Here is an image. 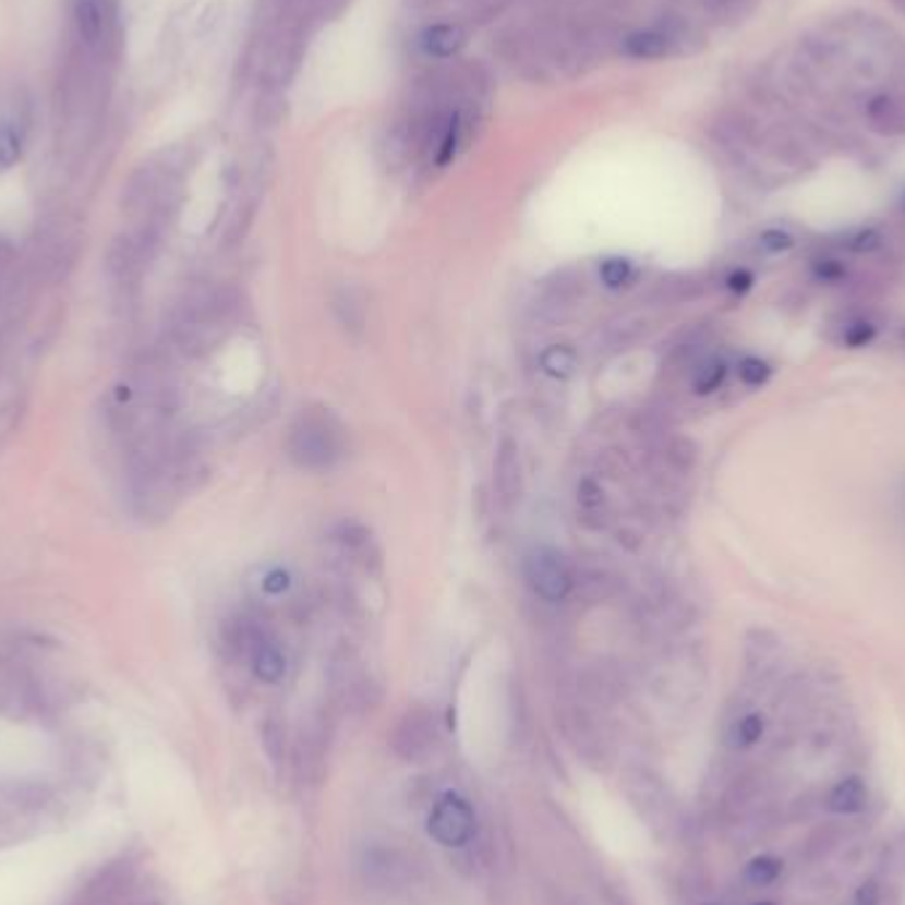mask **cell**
<instances>
[{
    "mask_svg": "<svg viewBox=\"0 0 905 905\" xmlns=\"http://www.w3.org/2000/svg\"><path fill=\"white\" fill-rule=\"evenodd\" d=\"M345 452V426L324 406L300 413L289 435V458L300 469H331Z\"/></svg>",
    "mask_w": 905,
    "mask_h": 905,
    "instance_id": "cell-1",
    "label": "cell"
},
{
    "mask_svg": "<svg viewBox=\"0 0 905 905\" xmlns=\"http://www.w3.org/2000/svg\"><path fill=\"white\" fill-rule=\"evenodd\" d=\"M559 721L564 739L569 741L575 755L591 768H596V771H604L612 760V741L606 736L604 725L599 723L596 712L575 699V702L562 707Z\"/></svg>",
    "mask_w": 905,
    "mask_h": 905,
    "instance_id": "cell-2",
    "label": "cell"
},
{
    "mask_svg": "<svg viewBox=\"0 0 905 905\" xmlns=\"http://www.w3.org/2000/svg\"><path fill=\"white\" fill-rule=\"evenodd\" d=\"M625 797L638 810V816L654 829V832H671L675 826V799L667 784L649 768H630L623 781Z\"/></svg>",
    "mask_w": 905,
    "mask_h": 905,
    "instance_id": "cell-3",
    "label": "cell"
},
{
    "mask_svg": "<svg viewBox=\"0 0 905 905\" xmlns=\"http://www.w3.org/2000/svg\"><path fill=\"white\" fill-rule=\"evenodd\" d=\"M430 836L448 850H461L476 834V813L461 792H443L426 821Z\"/></svg>",
    "mask_w": 905,
    "mask_h": 905,
    "instance_id": "cell-4",
    "label": "cell"
},
{
    "mask_svg": "<svg viewBox=\"0 0 905 905\" xmlns=\"http://www.w3.org/2000/svg\"><path fill=\"white\" fill-rule=\"evenodd\" d=\"M72 35L74 43L93 53L114 56L117 14L111 0H72Z\"/></svg>",
    "mask_w": 905,
    "mask_h": 905,
    "instance_id": "cell-5",
    "label": "cell"
},
{
    "mask_svg": "<svg viewBox=\"0 0 905 905\" xmlns=\"http://www.w3.org/2000/svg\"><path fill=\"white\" fill-rule=\"evenodd\" d=\"M393 749L406 762H426L439 747V728L435 715L424 707H413L400 717L393 731Z\"/></svg>",
    "mask_w": 905,
    "mask_h": 905,
    "instance_id": "cell-6",
    "label": "cell"
},
{
    "mask_svg": "<svg viewBox=\"0 0 905 905\" xmlns=\"http://www.w3.org/2000/svg\"><path fill=\"white\" fill-rule=\"evenodd\" d=\"M524 575L532 591L545 601H564L572 593V567H569V562L554 548L530 551L524 559Z\"/></svg>",
    "mask_w": 905,
    "mask_h": 905,
    "instance_id": "cell-7",
    "label": "cell"
},
{
    "mask_svg": "<svg viewBox=\"0 0 905 905\" xmlns=\"http://www.w3.org/2000/svg\"><path fill=\"white\" fill-rule=\"evenodd\" d=\"M625 693V675L610 662H591L578 673L572 697L591 710H610Z\"/></svg>",
    "mask_w": 905,
    "mask_h": 905,
    "instance_id": "cell-8",
    "label": "cell"
},
{
    "mask_svg": "<svg viewBox=\"0 0 905 905\" xmlns=\"http://www.w3.org/2000/svg\"><path fill=\"white\" fill-rule=\"evenodd\" d=\"M493 485L498 504L504 508H514L522 498V461H519L517 439L504 437L495 452L493 467Z\"/></svg>",
    "mask_w": 905,
    "mask_h": 905,
    "instance_id": "cell-9",
    "label": "cell"
},
{
    "mask_svg": "<svg viewBox=\"0 0 905 905\" xmlns=\"http://www.w3.org/2000/svg\"><path fill=\"white\" fill-rule=\"evenodd\" d=\"M408 858L402 855L400 850H395V847H371V850H365V858H363V871H365V879L369 882H374L376 888H398V884L408 882V877H411V869H408Z\"/></svg>",
    "mask_w": 905,
    "mask_h": 905,
    "instance_id": "cell-10",
    "label": "cell"
},
{
    "mask_svg": "<svg viewBox=\"0 0 905 905\" xmlns=\"http://www.w3.org/2000/svg\"><path fill=\"white\" fill-rule=\"evenodd\" d=\"M586 291V276L580 270H559L545 281L543 287V307H548L554 315H562V310L572 307V302Z\"/></svg>",
    "mask_w": 905,
    "mask_h": 905,
    "instance_id": "cell-11",
    "label": "cell"
},
{
    "mask_svg": "<svg viewBox=\"0 0 905 905\" xmlns=\"http://www.w3.org/2000/svg\"><path fill=\"white\" fill-rule=\"evenodd\" d=\"M467 43V33L458 24H430L424 33L419 35V48L421 53L430 56V59H450L456 56Z\"/></svg>",
    "mask_w": 905,
    "mask_h": 905,
    "instance_id": "cell-12",
    "label": "cell"
},
{
    "mask_svg": "<svg viewBox=\"0 0 905 905\" xmlns=\"http://www.w3.org/2000/svg\"><path fill=\"white\" fill-rule=\"evenodd\" d=\"M337 543L342 556L350 564H358V567L371 569L374 564H379V548H376L371 532L361 524H345L342 530L337 532Z\"/></svg>",
    "mask_w": 905,
    "mask_h": 905,
    "instance_id": "cell-13",
    "label": "cell"
},
{
    "mask_svg": "<svg viewBox=\"0 0 905 905\" xmlns=\"http://www.w3.org/2000/svg\"><path fill=\"white\" fill-rule=\"evenodd\" d=\"M625 56L636 61H654L665 59L675 51L673 35L660 33V29H638V33H630L623 40Z\"/></svg>",
    "mask_w": 905,
    "mask_h": 905,
    "instance_id": "cell-14",
    "label": "cell"
},
{
    "mask_svg": "<svg viewBox=\"0 0 905 905\" xmlns=\"http://www.w3.org/2000/svg\"><path fill=\"white\" fill-rule=\"evenodd\" d=\"M331 310L337 321L350 334H361L365 328V318H369V302L365 294L358 287H342L337 289L331 300Z\"/></svg>",
    "mask_w": 905,
    "mask_h": 905,
    "instance_id": "cell-15",
    "label": "cell"
},
{
    "mask_svg": "<svg viewBox=\"0 0 905 905\" xmlns=\"http://www.w3.org/2000/svg\"><path fill=\"white\" fill-rule=\"evenodd\" d=\"M866 805H869V789L858 776L836 781L826 795V808L836 816H858L860 810H866Z\"/></svg>",
    "mask_w": 905,
    "mask_h": 905,
    "instance_id": "cell-16",
    "label": "cell"
},
{
    "mask_svg": "<svg viewBox=\"0 0 905 905\" xmlns=\"http://www.w3.org/2000/svg\"><path fill=\"white\" fill-rule=\"evenodd\" d=\"M250 656L254 675H257L260 680H265V684H278V680L287 675V656H283L281 647H278L270 636L260 638V641L254 643Z\"/></svg>",
    "mask_w": 905,
    "mask_h": 905,
    "instance_id": "cell-17",
    "label": "cell"
},
{
    "mask_svg": "<svg viewBox=\"0 0 905 905\" xmlns=\"http://www.w3.org/2000/svg\"><path fill=\"white\" fill-rule=\"evenodd\" d=\"M866 117H869L871 128L879 130V133L901 135L905 133V98L877 96L866 107Z\"/></svg>",
    "mask_w": 905,
    "mask_h": 905,
    "instance_id": "cell-18",
    "label": "cell"
},
{
    "mask_svg": "<svg viewBox=\"0 0 905 905\" xmlns=\"http://www.w3.org/2000/svg\"><path fill=\"white\" fill-rule=\"evenodd\" d=\"M572 591L586 606H599L615 596L617 582L606 569H586L575 578Z\"/></svg>",
    "mask_w": 905,
    "mask_h": 905,
    "instance_id": "cell-19",
    "label": "cell"
},
{
    "mask_svg": "<svg viewBox=\"0 0 905 905\" xmlns=\"http://www.w3.org/2000/svg\"><path fill=\"white\" fill-rule=\"evenodd\" d=\"M578 352L567 345H551L548 350L541 352V369L554 379H569L578 371Z\"/></svg>",
    "mask_w": 905,
    "mask_h": 905,
    "instance_id": "cell-20",
    "label": "cell"
},
{
    "mask_svg": "<svg viewBox=\"0 0 905 905\" xmlns=\"http://www.w3.org/2000/svg\"><path fill=\"white\" fill-rule=\"evenodd\" d=\"M765 734V717L760 712H744L739 721H734L728 731V744L734 749H747L758 744Z\"/></svg>",
    "mask_w": 905,
    "mask_h": 905,
    "instance_id": "cell-21",
    "label": "cell"
},
{
    "mask_svg": "<svg viewBox=\"0 0 905 905\" xmlns=\"http://www.w3.org/2000/svg\"><path fill=\"white\" fill-rule=\"evenodd\" d=\"M781 871H784V864H781V858H776V855H758L744 869V882L758 890L771 888V884L779 882Z\"/></svg>",
    "mask_w": 905,
    "mask_h": 905,
    "instance_id": "cell-22",
    "label": "cell"
},
{
    "mask_svg": "<svg viewBox=\"0 0 905 905\" xmlns=\"http://www.w3.org/2000/svg\"><path fill=\"white\" fill-rule=\"evenodd\" d=\"M725 374H728V365L723 361H717V358H704V361L693 365L691 387L697 389L699 395H710L725 382Z\"/></svg>",
    "mask_w": 905,
    "mask_h": 905,
    "instance_id": "cell-23",
    "label": "cell"
},
{
    "mask_svg": "<svg viewBox=\"0 0 905 905\" xmlns=\"http://www.w3.org/2000/svg\"><path fill=\"white\" fill-rule=\"evenodd\" d=\"M662 458L667 461V467L686 474L697 463V445L688 437H667L662 439Z\"/></svg>",
    "mask_w": 905,
    "mask_h": 905,
    "instance_id": "cell-24",
    "label": "cell"
},
{
    "mask_svg": "<svg viewBox=\"0 0 905 905\" xmlns=\"http://www.w3.org/2000/svg\"><path fill=\"white\" fill-rule=\"evenodd\" d=\"M24 154V138L22 130L11 122H0V172H9L11 167L19 165Z\"/></svg>",
    "mask_w": 905,
    "mask_h": 905,
    "instance_id": "cell-25",
    "label": "cell"
},
{
    "mask_svg": "<svg viewBox=\"0 0 905 905\" xmlns=\"http://www.w3.org/2000/svg\"><path fill=\"white\" fill-rule=\"evenodd\" d=\"M691 289H693V283L688 281V278H680V276L662 278V281L654 283L652 302L654 305H675V302L688 300V297H691Z\"/></svg>",
    "mask_w": 905,
    "mask_h": 905,
    "instance_id": "cell-26",
    "label": "cell"
},
{
    "mask_svg": "<svg viewBox=\"0 0 905 905\" xmlns=\"http://www.w3.org/2000/svg\"><path fill=\"white\" fill-rule=\"evenodd\" d=\"M643 331H647V324H643L641 318L619 321V324H612L606 328V347H610V350H625V347L638 342Z\"/></svg>",
    "mask_w": 905,
    "mask_h": 905,
    "instance_id": "cell-27",
    "label": "cell"
},
{
    "mask_svg": "<svg viewBox=\"0 0 905 905\" xmlns=\"http://www.w3.org/2000/svg\"><path fill=\"white\" fill-rule=\"evenodd\" d=\"M593 469H596L599 476H606V480H619V476L630 471V458L623 448H604L599 450Z\"/></svg>",
    "mask_w": 905,
    "mask_h": 905,
    "instance_id": "cell-28",
    "label": "cell"
},
{
    "mask_svg": "<svg viewBox=\"0 0 905 905\" xmlns=\"http://www.w3.org/2000/svg\"><path fill=\"white\" fill-rule=\"evenodd\" d=\"M634 278V265L623 257H612L601 265V281L610 289H619Z\"/></svg>",
    "mask_w": 905,
    "mask_h": 905,
    "instance_id": "cell-29",
    "label": "cell"
},
{
    "mask_svg": "<svg viewBox=\"0 0 905 905\" xmlns=\"http://www.w3.org/2000/svg\"><path fill=\"white\" fill-rule=\"evenodd\" d=\"M771 376V365L760 358H744L739 363V379L747 384V387H760V384L768 382Z\"/></svg>",
    "mask_w": 905,
    "mask_h": 905,
    "instance_id": "cell-30",
    "label": "cell"
},
{
    "mask_svg": "<svg viewBox=\"0 0 905 905\" xmlns=\"http://www.w3.org/2000/svg\"><path fill=\"white\" fill-rule=\"evenodd\" d=\"M578 504H580V508H593V506H604L606 504L604 490H601L599 480L588 476V480L580 482V485H578Z\"/></svg>",
    "mask_w": 905,
    "mask_h": 905,
    "instance_id": "cell-31",
    "label": "cell"
},
{
    "mask_svg": "<svg viewBox=\"0 0 905 905\" xmlns=\"http://www.w3.org/2000/svg\"><path fill=\"white\" fill-rule=\"evenodd\" d=\"M578 519L582 522V527H588V530L599 532V530H604V527H610L612 514H610V508H606V504H604V506H593V508H580V517Z\"/></svg>",
    "mask_w": 905,
    "mask_h": 905,
    "instance_id": "cell-32",
    "label": "cell"
},
{
    "mask_svg": "<svg viewBox=\"0 0 905 905\" xmlns=\"http://www.w3.org/2000/svg\"><path fill=\"white\" fill-rule=\"evenodd\" d=\"M263 739H265V747H268V752L273 755V758H278V755L283 752V744H287V734H283V725L276 723V721L265 723Z\"/></svg>",
    "mask_w": 905,
    "mask_h": 905,
    "instance_id": "cell-33",
    "label": "cell"
},
{
    "mask_svg": "<svg viewBox=\"0 0 905 905\" xmlns=\"http://www.w3.org/2000/svg\"><path fill=\"white\" fill-rule=\"evenodd\" d=\"M855 905H882V884L877 879H866L858 890H855Z\"/></svg>",
    "mask_w": 905,
    "mask_h": 905,
    "instance_id": "cell-34",
    "label": "cell"
},
{
    "mask_svg": "<svg viewBox=\"0 0 905 905\" xmlns=\"http://www.w3.org/2000/svg\"><path fill=\"white\" fill-rule=\"evenodd\" d=\"M871 339H873V326L871 324H853L845 334V342L850 347H864V345H869Z\"/></svg>",
    "mask_w": 905,
    "mask_h": 905,
    "instance_id": "cell-35",
    "label": "cell"
},
{
    "mask_svg": "<svg viewBox=\"0 0 905 905\" xmlns=\"http://www.w3.org/2000/svg\"><path fill=\"white\" fill-rule=\"evenodd\" d=\"M760 244L765 246L768 252H784L792 246V236L784 233V231H765L762 233Z\"/></svg>",
    "mask_w": 905,
    "mask_h": 905,
    "instance_id": "cell-36",
    "label": "cell"
},
{
    "mask_svg": "<svg viewBox=\"0 0 905 905\" xmlns=\"http://www.w3.org/2000/svg\"><path fill=\"white\" fill-rule=\"evenodd\" d=\"M728 287L734 291H747L749 287H752V276H749V273H744V270L734 273V276L728 278Z\"/></svg>",
    "mask_w": 905,
    "mask_h": 905,
    "instance_id": "cell-37",
    "label": "cell"
},
{
    "mask_svg": "<svg viewBox=\"0 0 905 905\" xmlns=\"http://www.w3.org/2000/svg\"><path fill=\"white\" fill-rule=\"evenodd\" d=\"M840 273H842V268L834 263V260H826V263L818 265V276H821V278H836Z\"/></svg>",
    "mask_w": 905,
    "mask_h": 905,
    "instance_id": "cell-38",
    "label": "cell"
},
{
    "mask_svg": "<svg viewBox=\"0 0 905 905\" xmlns=\"http://www.w3.org/2000/svg\"><path fill=\"white\" fill-rule=\"evenodd\" d=\"M752 905H776V903H752Z\"/></svg>",
    "mask_w": 905,
    "mask_h": 905,
    "instance_id": "cell-39",
    "label": "cell"
}]
</instances>
